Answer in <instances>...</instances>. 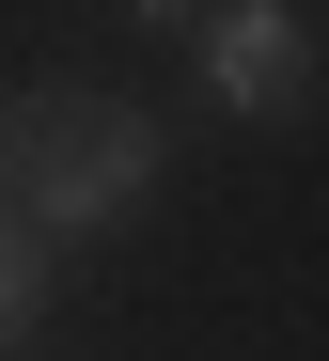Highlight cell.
Returning <instances> with one entry per match:
<instances>
[{
	"label": "cell",
	"instance_id": "obj_3",
	"mask_svg": "<svg viewBox=\"0 0 329 361\" xmlns=\"http://www.w3.org/2000/svg\"><path fill=\"white\" fill-rule=\"evenodd\" d=\"M32 298H47V235L16 220V189H0V345H32Z\"/></svg>",
	"mask_w": 329,
	"mask_h": 361
},
{
	"label": "cell",
	"instance_id": "obj_1",
	"mask_svg": "<svg viewBox=\"0 0 329 361\" xmlns=\"http://www.w3.org/2000/svg\"><path fill=\"white\" fill-rule=\"evenodd\" d=\"M0 173H16V220L79 252V235H125L157 204L173 142H157V110H125V94H16L0 110Z\"/></svg>",
	"mask_w": 329,
	"mask_h": 361
},
{
	"label": "cell",
	"instance_id": "obj_4",
	"mask_svg": "<svg viewBox=\"0 0 329 361\" xmlns=\"http://www.w3.org/2000/svg\"><path fill=\"white\" fill-rule=\"evenodd\" d=\"M125 16H142V32H188V16H204V0H125Z\"/></svg>",
	"mask_w": 329,
	"mask_h": 361
},
{
	"label": "cell",
	"instance_id": "obj_2",
	"mask_svg": "<svg viewBox=\"0 0 329 361\" xmlns=\"http://www.w3.org/2000/svg\"><path fill=\"white\" fill-rule=\"evenodd\" d=\"M188 32H204V94H220V110H251V126L314 110V79H329V47H314L298 0H204Z\"/></svg>",
	"mask_w": 329,
	"mask_h": 361
}]
</instances>
